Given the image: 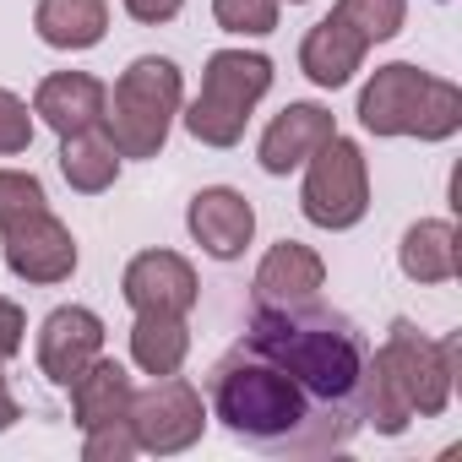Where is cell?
<instances>
[{
  "instance_id": "1",
  "label": "cell",
  "mask_w": 462,
  "mask_h": 462,
  "mask_svg": "<svg viewBox=\"0 0 462 462\" xmlns=\"http://www.w3.org/2000/svg\"><path fill=\"white\" fill-rule=\"evenodd\" d=\"M370 343L316 300L251 310L245 337L207 375L212 419L267 457L343 451L365 424Z\"/></svg>"
},
{
  "instance_id": "2",
  "label": "cell",
  "mask_w": 462,
  "mask_h": 462,
  "mask_svg": "<svg viewBox=\"0 0 462 462\" xmlns=\"http://www.w3.org/2000/svg\"><path fill=\"white\" fill-rule=\"evenodd\" d=\"M457 381V337H424L413 321H392L381 354H370V386H365V419L381 435H402L413 413L435 419L451 402Z\"/></svg>"
},
{
  "instance_id": "3",
  "label": "cell",
  "mask_w": 462,
  "mask_h": 462,
  "mask_svg": "<svg viewBox=\"0 0 462 462\" xmlns=\"http://www.w3.org/2000/svg\"><path fill=\"white\" fill-rule=\"evenodd\" d=\"M359 120L375 136H419L446 142L462 125V93L419 66H381L359 93Z\"/></svg>"
},
{
  "instance_id": "4",
  "label": "cell",
  "mask_w": 462,
  "mask_h": 462,
  "mask_svg": "<svg viewBox=\"0 0 462 462\" xmlns=\"http://www.w3.org/2000/svg\"><path fill=\"white\" fill-rule=\"evenodd\" d=\"M180 98H185V82H180V66L163 60V55H142L120 71L115 93L104 98V131H109V147L120 158H158L163 142H169V125L180 115Z\"/></svg>"
},
{
  "instance_id": "5",
  "label": "cell",
  "mask_w": 462,
  "mask_h": 462,
  "mask_svg": "<svg viewBox=\"0 0 462 462\" xmlns=\"http://www.w3.org/2000/svg\"><path fill=\"white\" fill-rule=\"evenodd\" d=\"M273 88V60L267 55H245V50H217L207 60L201 93L185 109V131L207 147H235L245 136L251 109L267 98Z\"/></svg>"
},
{
  "instance_id": "6",
  "label": "cell",
  "mask_w": 462,
  "mask_h": 462,
  "mask_svg": "<svg viewBox=\"0 0 462 462\" xmlns=\"http://www.w3.org/2000/svg\"><path fill=\"white\" fill-rule=\"evenodd\" d=\"M305 163H310L305 190H300L305 217H310L316 228H354V223L370 212V169H365L359 142L332 136V142H321Z\"/></svg>"
},
{
  "instance_id": "7",
  "label": "cell",
  "mask_w": 462,
  "mask_h": 462,
  "mask_svg": "<svg viewBox=\"0 0 462 462\" xmlns=\"http://www.w3.org/2000/svg\"><path fill=\"white\" fill-rule=\"evenodd\" d=\"M125 424L136 435V451H152V457H174L185 446L201 440V424H207V408H201V392L180 375H158L147 392H131V408H125Z\"/></svg>"
},
{
  "instance_id": "8",
  "label": "cell",
  "mask_w": 462,
  "mask_h": 462,
  "mask_svg": "<svg viewBox=\"0 0 462 462\" xmlns=\"http://www.w3.org/2000/svg\"><path fill=\"white\" fill-rule=\"evenodd\" d=\"M0 245H6V267L23 283H66L77 273V240L50 207L6 223L0 228Z\"/></svg>"
},
{
  "instance_id": "9",
  "label": "cell",
  "mask_w": 462,
  "mask_h": 462,
  "mask_svg": "<svg viewBox=\"0 0 462 462\" xmlns=\"http://www.w3.org/2000/svg\"><path fill=\"white\" fill-rule=\"evenodd\" d=\"M120 289L136 316H190V305H196V273L174 251H142L125 267Z\"/></svg>"
},
{
  "instance_id": "10",
  "label": "cell",
  "mask_w": 462,
  "mask_h": 462,
  "mask_svg": "<svg viewBox=\"0 0 462 462\" xmlns=\"http://www.w3.org/2000/svg\"><path fill=\"white\" fill-rule=\"evenodd\" d=\"M98 354H104V321L93 310H82V305H60L39 327V370L55 386H71Z\"/></svg>"
},
{
  "instance_id": "11",
  "label": "cell",
  "mask_w": 462,
  "mask_h": 462,
  "mask_svg": "<svg viewBox=\"0 0 462 462\" xmlns=\"http://www.w3.org/2000/svg\"><path fill=\"white\" fill-rule=\"evenodd\" d=\"M185 223H190L196 245H201L207 256H217V262H235V256L251 245V235H256V212H251V201H245L240 190H228V185L196 190Z\"/></svg>"
},
{
  "instance_id": "12",
  "label": "cell",
  "mask_w": 462,
  "mask_h": 462,
  "mask_svg": "<svg viewBox=\"0 0 462 462\" xmlns=\"http://www.w3.org/2000/svg\"><path fill=\"white\" fill-rule=\"evenodd\" d=\"M321 283H327L321 256H316L310 245H300V240H278V245L262 256V267H256L251 300H256V310L305 305V300H316V289H321Z\"/></svg>"
},
{
  "instance_id": "13",
  "label": "cell",
  "mask_w": 462,
  "mask_h": 462,
  "mask_svg": "<svg viewBox=\"0 0 462 462\" xmlns=\"http://www.w3.org/2000/svg\"><path fill=\"white\" fill-rule=\"evenodd\" d=\"M104 98L109 88L88 71H55L39 82L33 93V115L55 131V136H77V131H98L104 120Z\"/></svg>"
},
{
  "instance_id": "14",
  "label": "cell",
  "mask_w": 462,
  "mask_h": 462,
  "mask_svg": "<svg viewBox=\"0 0 462 462\" xmlns=\"http://www.w3.org/2000/svg\"><path fill=\"white\" fill-rule=\"evenodd\" d=\"M332 136H337V125H332V115L321 104H289L262 136V169L267 174H289Z\"/></svg>"
},
{
  "instance_id": "15",
  "label": "cell",
  "mask_w": 462,
  "mask_h": 462,
  "mask_svg": "<svg viewBox=\"0 0 462 462\" xmlns=\"http://www.w3.org/2000/svg\"><path fill=\"white\" fill-rule=\"evenodd\" d=\"M365 50H370V44H365L348 23L327 17V23H316V28L305 33L300 66H305V77H310L316 88H343V82L365 66Z\"/></svg>"
},
{
  "instance_id": "16",
  "label": "cell",
  "mask_w": 462,
  "mask_h": 462,
  "mask_svg": "<svg viewBox=\"0 0 462 462\" xmlns=\"http://www.w3.org/2000/svg\"><path fill=\"white\" fill-rule=\"evenodd\" d=\"M66 392H71V413H77V424H82V430H98V424L125 419V408H131V392H136V386H131V375H125L115 359H104V354H98V359H93V365L66 386Z\"/></svg>"
},
{
  "instance_id": "17",
  "label": "cell",
  "mask_w": 462,
  "mask_h": 462,
  "mask_svg": "<svg viewBox=\"0 0 462 462\" xmlns=\"http://www.w3.org/2000/svg\"><path fill=\"white\" fill-rule=\"evenodd\" d=\"M33 28L50 50H93L109 33V0H39Z\"/></svg>"
},
{
  "instance_id": "18",
  "label": "cell",
  "mask_w": 462,
  "mask_h": 462,
  "mask_svg": "<svg viewBox=\"0 0 462 462\" xmlns=\"http://www.w3.org/2000/svg\"><path fill=\"white\" fill-rule=\"evenodd\" d=\"M402 273L413 283H446L457 278V228L446 217H424L402 235Z\"/></svg>"
},
{
  "instance_id": "19",
  "label": "cell",
  "mask_w": 462,
  "mask_h": 462,
  "mask_svg": "<svg viewBox=\"0 0 462 462\" xmlns=\"http://www.w3.org/2000/svg\"><path fill=\"white\" fill-rule=\"evenodd\" d=\"M60 174H66V185H71V190L98 196V190H109V185H115V174H120V152H115V147H109V136H98V131L60 136Z\"/></svg>"
},
{
  "instance_id": "20",
  "label": "cell",
  "mask_w": 462,
  "mask_h": 462,
  "mask_svg": "<svg viewBox=\"0 0 462 462\" xmlns=\"http://www.w3.org/2000/svg\"><path fill=\"white\" fill-rule=\"evenodd\" d=\"M185 354H190L185 316H136V327H131V359L147 375H180Z\"/></svg>"
},
{
  "instance_id": "21",
  "label": "cell",
  "mask_w": 462,
  "mask_h": 462,
  "mask_svg": "<svg viewBox=\"0 0 462 462\" xmlns=\"http://www.w3.org/2000/svg\"><path fill=\"white\" fill-rule=\"evenodd\" d=\"M337 23H348L365 44H381V39H397L402 33V17H408V0H337Z\"/></svg>"
},
{
  "instance_id": "22",
  "label": "cell",
  "mask_w": 462,
  "mask_h": 462,
  "mask_svg": "<svg viewBox=\"0 0 462 462\" xmlns=\"http://www.w3.org/2000/svg\"><path fill=\"white\" fill-rule=\"evenodd\" d=\"M212 17L223 33H273L278 28V0H212Z\"/></svg>"
},
{
  "instance_id": "23",
  "label": "cell",
  "mask_w": 462,
  "mask_h": 462,
  "mask_svg": "<svg viewBox=\"0 0 462 462\" xmlns=\"http://www.w3.org/2000/svg\"><path fill=\"white\" fill-rule=\"evenodd\" d=\"M44 207H50V196H44V185L33 174L0 169V228L17 223V217H28V212H44Z\"/></svg>"
},
{
  "instance_id": "24",
  "label": "cell",
  "mask_w": 462,
  "mask_h": 462,
  "mask_svg": "<svg viewBox=\"0 0 462 462\" xmlns=\"http://www.w3.org/2000/svg\"><path fill=\"white\" fill-rule=\"evenodd\" d=\"M33 142V120H28V104L17 93L0 88V158H12V152H28Z\"/></svg>"
},
{
  "instance_id": "25",
  "label": "cell",
  "mask_w": 462,
  "mask_h": 462,
  "mask_svg": "<svg viewBox=\"0 0 462 462\" xmlns=\"http://www.w3.org/2000/svg\"><path fill=\"white\" fill-rule=\"evenodd\" d=\"M125 457H136V435L125 419L88 430V462H125Z\"/></svg>"
},
{
  "instance_id": "26",
  "label": "cell",
  "mask_w": 462,
  "mask_h": 462,
  "mask_svg": "<svg viewBox=\"0 0 462 462\" xmlns=\"http://www.w3.org/2000/svg\"><path fill=\"white\" fill-rule=\"evenodd\" d=\"M23 332H28L23 310L12 300H0V359H17L23 354Z\"/></svg>"
},
{
  "instance_id": "27",
  "label": "cell",
  "mask_w": 462,
  "mask_h": 462,
  "mask_svg": "<svg viewBox=\"0 0 462 462\" xmlns=\"http://www.w3.org/2000/svg\"><path fill=\"white\" fill-rule=\"evenodd\" d=\"M180 6L185 0H125V12L136 23H169V17H180Z\"/></svg>"
},
{
  "instance_id": "28",
  "label": "cell",
  "mask_w": 462,
  "mask_h": 462,
  "mask_svg": "<svg viewBox=\"0 0 462 462\" xmlns=\"http://www.w3.org/2000/svg\"><path fill=\"white\" fill-rule=\"evenodd\" d=\"M23 419V408H17V397H12V386H6V370H0V430H12Z\"/></svg>"
}]
</instances>
